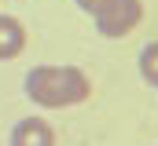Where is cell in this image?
Returning <instances> with one entry per match:
<instances>
[{"label": "cell", "instance_id": "obj_2", "mask_svg": "<svg viewBox=\"0 0 158 146\" xmlns=\"http://www.w3.org/2000/svg\"><path fill=\"white\" fill-rule=\"evenodd\" d=\"M92 18H96V29L103 36L118 40V36L132 33V29L140 26V18H143V0H107Z\"/></svg>", "mask_w": 158, "mask_h": 146}, {"label": "cell", "instance_id": "obj_1", "mask_svg": "<svg viewBox=\"0 0 158 146\" xmlns=\"http://www.w3.org/2000/svg\"><path fill=\"white\" fill-rule=\"evenodd\" d=\"M26 95L44 110L77 106L92 95V80L77 66H37L26 73Z\"/></svg>", "mask_w": 158, "mask_h": 146}, {"label": "cell", "instance_id": "obj_4", "mask_svg": "<svg viewBox=\"0 0 158 146\" xmlns=\"http://www.w3.org/2000/svg\"><path fill=\"white\" fill-rule=\"evenodd\" d=\"M22 51H26V29H22V22L11 18V15H0V62L19 59Z\"/></svg>", "mask_w": 158, "mask_h": 146}, {"label": "cell", "instance_id": "obj_3", "mask_svg": "<svg viewBox=\"0 0 158 146\" xmlns=\"http://www.w3.org/2000/svg\"><path fill=\"white\" fill-rule=\"evenodd\" d=\"M11 146H55V132L40 117H22L11 128Z\"/></svg>", "mask_w": 158, "mask_h": 146}, {"label": "cell", "instance_id": "obj_6", "mask_svg": "<svg viewBox=\"0 0 158 146\" xmlns=\"http://www.w3.org/2000/svg\"><path fill=\"white\" fill-rule=\"evenodd\" d=\"M74 4H77L81 11H88V15H96V11H99V7H103L107 0H74Z\"/></svg>", "mask_w": 158, "mask_h": 146}, {"label": "cell", "instance_id": "obj_5", "mask_svg": "<svg viewBox=\"0 0 158 146\" xmlns=\"http://www.w3.org/2000/svg\"><path fill=\"white\" fill-rule=\"evenodd\" d=\"M140 73H143V80L151 88H158V40L140 51Z\"/></svg>", "mask_w": 158, "mask_h": 146}]
</instances>
